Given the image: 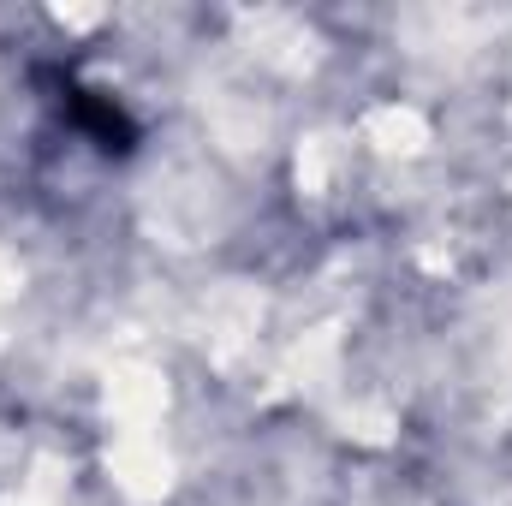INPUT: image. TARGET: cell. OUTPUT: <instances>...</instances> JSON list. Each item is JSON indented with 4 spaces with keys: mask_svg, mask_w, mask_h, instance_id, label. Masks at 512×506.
<instances>
[{
    "mask_svg": "<svg viewBox=\"0 0 512 506\" xmlns=\"http://www.w3.org/2000/svg\"><path fill=\"white\" fill-rule=\"evenodd\" d=\"M108 471L126 489V501H137V506L161 501L173 489V459L155 441V429H120V441L108 447Z\"/></svg>",
    "mask_w": 512,
    "mask_h": 506,
    "instance_id": "6da1fadb",
    "label": "cell"
},
{
    "mask_svg": "<svg viewBox=\"0 0 512 506\" xmlns=\"http://www.w3.org/2000/svg\"><path fill=\"white\" fill-rule=\"evenodd\" d=\"M108 411H114L120 429H155V417L167 411V387L143 364H120L108 376Z\"/></svg>",
    "mask_w": 512,
    "mask_h": 506,
    "instance_id": "7a4b0ae2",
    "label": "cell"
},
{
    "mask_svg": "<svg viewBox=\"0 0 512 506\" xmlns=\"http://www.w3.org/2000/svg\"><path fill=\"white\" fill-rule=\"evenodd\" d=\"M251 42L256 54L268 60V66H280V72H298V66H310V30H298L292 18H274V12H262L251 24Z\"/></svg>",
    "mask_w": 512,
    "mask_h": 506,
    "instance_id": "3957f363",
    "label": "cell"
},
{
    "mask_svg": "<svg viewBox=\"0 0 512 506\" xmlns=\"http://www.w3.org/2000/svg\"><path fill=\"white\" fill-rule=\"evenodd\" d=\"M364 137L382 149V155H417L423 143H429V126H423V114L417 108H376L370 120H364Z\"/></svg>",
    "mask_w": 512,
    "mask_h": 506,
    "instance_id": "277c9868",
    "label": "cell"
},
{
    "mask_svg": "<svg viewBox=\"0 0 512 506\" xmlns=\"http://www.w3.org/2000/svg\"><path fill=\"white\" fill-rule=\"evenodd\" d=\"M209 346H215V358H233L245 340H251V328H256V304L251 298H239V292H227L221 304H215V316H209Z\"/></svg>",
    "mask_w": 512,
    "mask_h": 506,
    "instance_id": "5b68a950",
    "label": "cell"
},
{
    "mask_svg": "<svg viewBox=\"0 0 512 506\" xmlns=\"http://www.w3.org/2000/svg\"><path fill=\"white\" fill-rule=\"evenodd\" d=\"M334 173H340V137H304V149H298V185L310 197H322L334 185Z\"/></svg>",
    "mask_w": 512,
    "mask_h": 506,
    "instance_id": "8992f818",
    "label": "cell"
},
{
    "mask_svg": "<svg viewBox=\"0 0 512 506\" xmlns=\"http://www.w3.org/2000/svg\"><path fill=\"white\" fill-rule=\"evenodd\" d=\"M12 292H18V262L0 251V298H12Z\"/></svg>",
    "mask_w": 512,
    "mask_h": 506,
    "instance_id": "52a82bcc",
    "label": "cell"
}]
</instances>
